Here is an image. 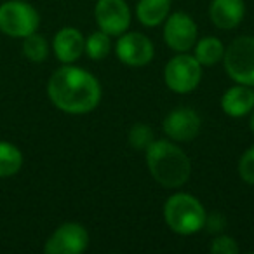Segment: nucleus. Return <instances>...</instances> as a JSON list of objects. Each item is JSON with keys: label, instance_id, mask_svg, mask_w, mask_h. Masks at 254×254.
<instances>
[{"label": "nucleus", "instance_id": "f257e3e1", "mask_svg": "<svg viewBox=\"0 0 254 254\" xmlns=\"http://www.w3.org/2000/svg\"><path fill=\"white\" fill-rule=\"evenodd\" d=\"M47 96L58 110L68 115H85L98 108L101 101L99 80L77 64H63L51 75Z\"/></svg>", "mask_w": 254, "mask_h": 254}, {"label": "nucleus", "instance_id": "f03ea898", "mask_svg": "<svg viewBox=\"0 0 254 254\" xmlns=\"http://www.w3.org/2000/svg\"><path fill=\"white\" fill-rule=\"evenodd\" d=\"M145 160L153 180L167 190L185 187L191 176L190 159L171 139H155L145 150Z\"/></svg>", "mask_w": 254, "mask_h": 254}, {"label": "nucleus", "instance_id": "7ed1b4c3", "mask_svg": "<svg viewBox=\"0 0 254 254\" xmlns=\"http://www.w3.org/2000/svg\"><path fill=\"white\" fill-rule=\"evenodd\" d=\"M207 212L195 195L187 191H176L167 197L164 204V221L171 232L190 237L204 230Z\"/></svg>", "mask_w": 254, "mask_h": 254}, {"label": "nucleus", "instance_id": "20e7f679", "mask_svg": "<svg viewBox=\"0 0 254 254\" xmlns=\"http://www.w3.org/2000/svg\"><path fill=\"white\" fill-rule=\"evenodd\" d=\"M223 66L235 84L254 87V37L240 35L226 46Z\"/></svg>", "mask_w": 254, "mask_h": 254}, {"label": "nucleus", "instance_id": "39448f33", "mask_svg": "<svg viewBox=\"0 0 254 254\" xmlns=\"http://www.w3.org/2000/svg\"><path fill=\"white\" fill-rule=\"evenodd\" d=\"M40 16L25 0H7L0 5V32L12 39H25L39 30Z\"/></svg>", "mask_w": 254, "mask_h": 254}, {"label": "nucleus", "instance_id": "423d86ee", "mask_svg": "<svg viewBox=\"0 0 254 254\" xmlns=\"http://www.w3.org/2000/svg\"><path fill=\"white\" fill-rule=\"evenodd\" d=\"M202 64L193 54L176 53L164 66V82L174 94H190L200 85Z\"/></svg>", "mask_w": 254, "mask_h": 254}, {"label": "nucleus", "instance_id": "0eeeda50", "mask_svg": "<svg viewBox=\"0 0 254 254\" xmlns=\"http://www.w3.org/2000/svg\"><path fill=\"white\" fill-rule=\"evenodd\" d=\"M115 54L120 63L126 66L141 68L152 63L155 56V46L145 33L127 30L126 33L117 37Z\"/></svg>", "mask_w": 254, "mask_h": 254}, {"label": "nucleus", "instance_id": "6e6552de", "mask_svg": "<svg viewBox=\"0 0 254 254\" xmlns=\"http://www.w3.org/2000/svg\"><path fill=\"white\" fill-rule=\"evenodd\" d=\"M164 25V42L174 53H188L193 49L198 40V28L190 14L187 12H171L166 18Z\"/></svg>", "mask_w": 254, "mask_h": 254}, {"label": "nucleus", "instance_id": "1a4fd4ad", "mask_svg": "<svg viewBox=\"0 0 254 254\" xmlns=\"http://www.w3.org/2000/svg\"><path fill=\"white\" fill-rule=\"evenodd\" d=\"M89 247V232L84 225L66 221L60 225L46 240L47 254H80Z\"/></svg>", "mask_w": 254, "mask_h": 254}, {"label": "nucleus", "instance_id": "9d476101", "mask_svg": "<svg viewBox=\"0 0 254 254\" xmlns=\"http://www.w3.org/2000/svg\"><path fill=\"white\" fill-rule=\"evenodd\" d=\"M131 7L126 0H98L94 5V19L98 30L110 37H119L131 28Z\"/></svg>", "mask_w": 254, "mask_h": 254}, {"label": "nucleus", "instance_id": "9b49d317", "mask_svg": "<svg viewBox=\"0 0 254 254\" xmlns=\"http://www.w3.org/2000/svg\"><path fill=\"white\" fill-rule=\"evenodd\" d=\"M200 115L190 106H178L171 110L162 122L164 134L167 136V139L176 143L193 141L200 134Z\"/></svg>", "mask_w": 254, "mask_h": 254}, {"label": "nucleus", "instance_id": "f8f14e48", "mask_svg": "<svg viewBox=\"0 0 254 254\" xmlns=\"http://www.w3.org/2000/svg\"><path fill=\"white\" fill-rule=\"evenodd\" d=\"M85 49V37L75 26L58 30L53 40V51L61 64H73L82 58Z\"/></svg>", "mask_w": 254, "mask_h": 254}, {"label": "nucleus", "instance_id": "ddd939ff", "mask_svg": "<svg viewBox=\"0 0 254 254\" xmlns=\"http://www.w3.org/2000/svg\"><path fill=\"white\" fill-rule=\"evenodd\" d=\"M246 2L244 0H211L209 19L218 30H233L244 21Z\"/></svg>", "mask_w": 254, "mask_h": 254}, {"label": "nucleus", "instance_id": "4468645a", "mask_svg": "<svg viewBox=\"0 0 254 254\" xmlns=\"http://www.w3.org/2000/svg\"><path fill=\"white\" fill-rule=\"evenodd\" d=\"M221 110L232 119H242L254 110V87L233 84L221 96Z\"/></svg>", "mask_w": 254, "mask_h": 254}, {"label": "nucleus", "instance_id": "2eb2a0df", "mask_svg": "<svg viewBox=\"0 0 254 254\" xmlns=\"http://www.w3.org/2000/svg\"><path fill=\"white\" fill-rule=\"evenodd\" d=\"M171 14V0H138L136 18L146 28L162 25Z\"/></svg>", "mask_w": 254, "mask_h": 254}, {"label": "nucleus", "instance_id": "dca6fc26", "mask_svg": "<svg viewBox=\"0 0 254 254\" xmlns=\"http://www.w3.org/2000/svg\"><path fill=\"white\" fill-rule=\"evenodd\" d=\"M226 46L221 42L218 37H202L195 42L193 46V56L202 66H214V64L221 63L223 56H225Z\"/></svg>", "mask_w": 254, "mask_h": 254}, {"label": "nucleus", "instance_id": "f3484780", "mask_svg": "<svg viewBox=\"0 0 254 254\" xmlns=\"http://www.w3.org/2000/svg\"><path fill=\"white\" fill-rule=\"evenodd\" d=\"M23 167V153L16 145L0 141V178H11Z\"/></svg>", "mask_w": 254, "mask_h": 254}, {"label": "nucleus", "instance_id": "a211bd4d", "mask_svg": "<svg viewBox=\"0 0 254 254\" xmlns=\"http://www.w3.org/2000/svg\"><path fill=\"white\" fill-rule=\"evenodd\" d=\"M110 51H112V37L108 33L96 30L85 39V49L84 54L92 61H101L108 58Z\"/></svg>", "mask_w": 254, "mask_h": 254}, {"label": "nucleus", "instance_id": "6ab92c4d", "mask_svg": "<svg viewBox=\"0 0 254 254\" xmlns=\"http://www.w3.org/2000/svg\"><path fill=\"white\" fill-rule=\"evenodd\" d=\"M23 54L32 63H44L49 56V44L42 35L35 32L23 39Z\"/></svg>", "mask_w": 254, "mask_h": 254}, {"label": "nucleus", "instance_id": "aec40b11", "mask_svg": "<svg viewBox=\"0 0 254 254\" xmlns=\"http://www.w3.org/2000/svg\"><path fill=\"white\" fill-rule=\"evenodd\" d=\"M127 141L134 150L139 152H145L153 141H155V132L153 129L145 122H138L129 129V134H127Z\"/></svg>", "mask_w": 254, "mask_h": 254}, {"label": "nucleus", "instance_id": "412c9836", "mask_svg": "<svg viewBox=\"0 0 254 254\" xmlns=\"http://www.w3.org/2000/svg\"><path fill=\"white\" fill-rule=\"evenodd\" d=\"M237 171H239V176L244 183L254 187V145L249 146V148L242 153V157L239 159Z\"/></svg>", "mask_w": 254, "mask_h": 254}, {"label": "nucleus", "instance_id": "4be33fe9", "mask_svg": "<svg viewBox=\"0 0 254 254\" xmlns=\"http://www.w3.org/2000/svg\"><path fill=\"white\" fill-rule=\"evenodd\" d=\"M209 251L212 254H237L240 251L239 244L233 237L230 235H218L211 240Z\"/></svg>", "mask_w": 254, "mask_h": 254}, {"label": "nucleus", "instance_id": "5701e85b", "mask_svg": "<svg viewBox=\"0 0 254 254\" xmlns=\"http://www.w3.org/2000/svg\"><path fill=\"white\" fill-rule=\"evenodd\" d=\"M225 225H226L225 216L219 214V212H214V214H211V216L207 214L204 228L207 230L209 233H221L223 228H225Z\"/></svg>", "mask_w": 254, "mask_h": 254}, {"label": "nucleus", "instance_id": "b1692460", "mask_svg": "<svg viewBox=\"0 0 254 254\" xmlns=\"http://www.w3.org/2000/svg\"><path fill=\"white\" fill-rule=\"evenodd\" d=\"M251 115V119H249V127H251V132H253V136H254V110L249 113Z\"/></svg>", "mask_w": 254, "mask_h": 254}]
</instances>
